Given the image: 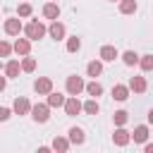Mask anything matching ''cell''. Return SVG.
<instances>
[{"label": "cell", "instance_id": "obj_1", "mask_svg": "<svg viewBox=\"0 0 153 153\" xmlns=\"http://www.w3.org/2000/svg\"><path fill=\"white\" fill-rule=\"evenodd\" d=\"M22 31L26 33V38H29V41H41V38L45 36L48 26H45L43 22H38V19H31L26 26H22Z\"/></svg>", "mask_w": 153, "mask_h": 153}, {"label": "cell", "instance_id": "obj_2", "mask_svg": "<svg viewBox=\"0 0 153 153\" xmlns=\"http://www.w3.org/2000/svg\"><path fill=\"white\" fill-rule=\"evenodd\" d=\"M29 115H31V120H33V122L43 124V122H48V120H50V105H48V103H36V105H31Z\"/></svg>", "mask_w": 153, "mask_h": 153}, {"label": "cell", "instance_id": "obj_3", "mask_svg": "<svg viewBox=\"0 0 153 153\" xmlns=\"http://www.w3.org/2000/svg\"><path fill=\"white\" fill-rule=\"evenodd\" d=\"M84 84H86V81H84L81 76L69 74V76H67V81H65V88H67V93H69V96H79V93L84 91Z\"/></svg>", "mask_w": 153, "mask_h": 153}, {"label": "cell", "instance_id": "obj_4", "mask_svg": "<svg viewBox=\"0 0 153 153\" xmlns=\"http://www.w3.org/2000/svg\"><path fill=\"white\" fill-rule=\"evenodd\" d=\"M62 108H65V112H67L69 117H76V115L81 112V100H79L76 96H69V98H65Z\"/></svg>", "mask_w": 153, "mask_h": 153}, {"label": "cell", "instance_id": "obj_5", "mask_svg": "<svg viewBox=\"0 0 153 153\" xmlns=\"http://www.w3.org/2000/svg\"><path fill=\"white\" fill-rule=\"evenodd\" d=\"M33 91H36L38 96L50 93V91H53V79H50V76H38V79L33 81Z\"/></svg>", "mask_w": 153, "mask_h": 153}, {"label": "cell", "instance_id": "obj_6", "mask_svg": "<svg viewBox=\"0 0 153 153\" xmlns=\"http://www.w3.org/2000/svg\"><path fill=\"white\" fill-rule=\"evenodd\" d=\"M22 19L19 17H10V19H5V33L7 36H19L22 33Z\"/></svg>", "mask_w": 153, "mask_h": 153}, {"label": "cell", "instance_id": "obj_7", "mask_svg": "<svg viewBox=\"0 0 153 153\" xmlns=\"http://www.w3.org/2000/svg\"><path fill=\"white\" fill-rule=\"evenodd\" d=\"M45 33H50V38H55V41H62V38L67 36V29H65V24H62V22L53 19V24L48 26V31H45Z\"/></svg>", "mask_w": 153, "mask_h": 153}, {"label": "cell", "instance_id": "obj_8", "mask_svg": "<svg viewBox=\"0 0 153 153\" xmlns=\"http://www.w3.org/2000/svg\"><path fill=\"white\" fill-rule=\"evenodd\" d=\"M29 110H31V103H29L26 96L14 98V103H12V112H14V115H29Z\"/></svg>", "mask_w": 153, "mask_h": 153}, {"label": "cell", "instance_id": "obj_9", "mask_svg": "<svg viewBox=\"0 0 153 153\" xmlns=\"http://www.w3.org/2000/svg\"><path fill=\"white\" fill-rule=\"evenodd\" d=\"M127 88H129V91H134V93H146V88H148L146 76H131V79H129V84H127Z\"/></svg>", "mask_w": 153, "mask_h": 153}, {"label": "cell", "instance_id": "obj_10", "mask_svg": "<svg viewBox=\"0 0 153 153\" xmlns=\"http://www.w3.org/2000/svg\"><path fill=\"white\" fill-rule=\"evenodd\" d=\"M131 141V136H129V131L124 129V127H117L115 131H112V143L115 146H127Z\"/></svg>", "mask_w": 153, "mask_h": 153}, {"label": "cell", "instance_id": "obj_11", "mask_svg": "<svg viewBox=\"0 0 153 153\" xmlns=\"http://www.w3.org/2000/svg\"><path fill=\"white\" fill-rule=\"evenodd\" d=\"M12 53H17V55H29V53H31V41H29V38H17V41L12 43Z\"/></svg>", "mask_w": 153, "mask_h": 153}, {"label": "cell", "instance_id": "obj_12", "mask_svg": "<svg viewBox=\"0 0 153 153\" xmlns=\"http://www.w3.org/2000/svg\"><path fill=\"white\" fill-rule=\"evenodd\" d=\"M129 136L134 139V143H143V141H148V124H139V127H134V131H129Z\"/></svg>", "mask_w": 153, "mask_h": 153}, {"label": "cell", "instance_id": "obj_13", "mask_svg": "<svg viewBox=\"0 0 153 153\" xmlns=\"http://www.w3.org/2000/svg\"><path fill=\"white\" fill-rule=\"evenodd\" d=\"M117 57H120V53H117L115 45H103L100 48V62H115Z\"/></svg>", "mask_w": 153, "mask_h": 153}, {"label": "cell", "instance_id": "obj_14", "mask_svg": "<svg viewBox=\"0 0 153 153\" xmlns=\"http://www.w3.org/2000/svg\"><path fill=\"white\" fill-rule=\"evenodd\" d=\"M43 17H45V19H60V5L53 2V0L45 2V5H43Z\"/></svg>", "mask_w": 153, "mask_h": 153}, {"label": "cell", "instance_id": "obj_15", "mask_svg": "<svg viewBox=\"0 0 153 153\" xmlns=\"http://www.w3.org/2000/svg\"><path fill=\"white\" fill-rule=\"evenodd\" d=\"M67 134H69V136H67V139H69V143H74V146H79V143H84V141H86V136H84V129H81V127H72Z\"/></svg>", "mask_w": 153, "mask_h": 153}, {"label": "cell", "instance_id": "obj_16", "mask_svg": "<svg viewBox=\"0 0 153 153\" xmlns=\"http://www.w3.org/2000/svg\"><path fill=\"white\" fill-rule=\"evenodd\" d=\"M19 72H22L19 60H10V62L5 65V76H7V79H17V76H19Z\"/></svg>", "mask_w": 153, "mask_h": 153}, {"label": "cell", "instance_id": "obj_17", "mask_svg": "<svg viewBox=\"0 0 153 153\" xmlns=\"http://www.w3.org/2000/svg\"><path fill=\"white\" fill-rule=\"evenodd\" d=\"M69 146H72V143H69V139H67V136H55V139H53V143H50V148H53V151H60V153L69 151Z\"/></svg>", "mask_w": 153, "mask_h": 153}, {"label": "cell", "instance_id": "obj_18", "mask_svg": "<svg viewBox=\"0 0 153 153\" xmlns=\"http://www.w3.org/2000/svg\"><path fill=\"white\" fill-rule=\"evenodd\" d=\"M86 74L93 76V79L100 76V74H103V62H100V60H91V62L86 65Z\"/></svg>", "mask_w": 153, "mask_h": 153}, {"label": "cell", "instance_id": "obj_19", "mask_svg": "<svg viewBox=\"0 0 153 153\" xmlns=\"http://www.w3.org/2000/svg\"><path fill=\"white\" fill-rule=\"evenodd\" d=\"M112 98L120 100V103L127 100V98H129V88H127L124 84H115V86H112Z\"/></svg>", "mask_w": 153, "mask_h": 153}, {"label": "cell", "instance_id": "obj_20", "mask_svg": "<svg viewBox=\"0 0 153 153\" xmlns=\"http://www.w3.org/2000/svg\"><path fill=\"white\" fill-rule=\"evenodd\" d=\"M98 110H100L98 98H88L86 103H81V112H86V115H98Z\"/></svg>", "mask_w": 153, "mask_h": 153}, {"label": "cell", "instance_id": "obj_21", "mask_svg": "<svg viewBox=\"0 0 153 153\" xmlns=\"http://www.w3.org/2000/svg\"><path fill=\"white\" fill-rule=\"evenodd\" d=\"M84 91H86V93H88L91 98H98V96L103 93V86H100V84H98V81L93 79V81H88V84H84Z\"/></svg>", "mask_w": 153, "mask_h": 153}, {"label": "cell", "instance_id": "obj_22", "mask_svg": "<svg viewBox=\"0 0 153 153\" xmlns=\"http://www.w3.org/2000/svg\"><path fill=\"white\" fill-rule=\"evenodd\" d=\"M117 2H120V12H122V14H134V12L139 10L136 0H117Z\"/></svg>", "mask_w": 153, "mask_h": 153}, {"label": "cell", "instance_id": "obj_23", "mask_svg": "<svg viewBox=\"0 0 153 153\" xmlns=\"http://www.w3.org/2000/svg\"><path fill=\"white\" fill-rule=\"evenodd\" d=\"M45 96H48V100H45V103H48L50 108H62V103H65V96H62V93L50 91V93H45Z\"/></svg>", "mask_w": 153, "mask_h": 153}, {"label": "cell", "instance_id": "obj_24", "mask_svg": "<svg viewBox=\"0 0 153 153\" xmlns=\"http://www.w3.org/2000/svg\"><path fill=\"white\" fill-rule=\"evenodd\" d=\"M19 67H22V72H33V69H36V57H31V55H22Z\"/></svg>", "mask_w": 153, "mask_h": 153}, {"label": "cell", "instance_id": "obj_25", "mask_svg": "<svg viewBox=\"0 0 153 153\" xmlns=\"http://www.w3.org/2000/svg\"><path fill=\"white\" fill-rule=\"evenodd\" d=\"M120 57H122V62H124L127 67H134V65L139 62V55H136L134 50H127V53H122Z\"/></svg>", "mask_w": 153, "mask_h": 153}, {"label": "cell", "instance_id": "obj_26", "mask_svg": "<svg viewBox=\"0 0 153 153\" xmlns=\"http://www.w3.org/2000/svg\"><path fill=\"white\" fill-rule=\"evenodd\" d=\"M136 65H141L143 72H151V69H153V55H148V53H146V55H139V62H136Z\"/></svg>", "mask_w": 153, "mask_h": 153}, {"label": "cell", "instance_id": "obj_27", "mask_svg": "<svg viewBox=\"0 0 153 153\" xmlns=\"http://www.w3.org/2000/svg\"><path fill=\"white\" fill-rule=\"evenodd\" d=\"M81 48V38L79 36H69L67 38V53H79Z\"/></svg>", "mask_w": 153, "mask_h": 153}, {"label": "cell", "instance_id": "obj_28", "mask_svg": "<svg viewBox=\"0 0 153 153\" xmlns=\"http://www.w3.org/2000/svg\"><path fill=\"white\" fill-rule=\"evenodd\" d=\"M112 120H115V124H117V127H124V124H127V120H129V112H127V110H117V112L112 115Z\"/></svg>", "mask_w": 153, "mask_h": 153}, {"label": "cell", "instance_id": "obj_29", "mask_svg": "<svg viewBox=\"0 0 153 153\" xmlns=\"http://www.w3.org/2000/svg\"><path fill=\"white\" fill-rule=\"evenodd\" d=\"M31 12H33V7H31L29 2H22V5L17 7V17H31Z\"/></svg>", "mask_w": 153, "mask_h": 153}, {"label": "cell", "instance_id": "obj_30", "mask_svg": "<svg viewBox=\"0 0 153 153\" xmlns=\"http://www.w3.org/2000/svg\"><path fill=\"white\" fill-rule=\"evenodd\" d=\"M12 55V43L10 41H0V57H10Z\"/></svg>", "mask_w": 153, "mask_h": 153}, {"label": "cell", "instance_id": "obj_31", "mask_svg": "<svg viewBox=\"0 0 153 153\" xmlns=\"http://www.w3.org/2000/svg\"><path fill=\"white\" fill-rule=\"evenodd\" d=\"M10 117H12V110L5 108V105H0V122H7Z\"/></svg>", "mask_w": 153, "mask_h": 153}, {"label": "cell", "instance_id": "obj_32", "mask_svg": "<svg viewBox=\"0 0 153 153\" xmlns=\"http://www.w3.org/2000/svg\"><path fill=\"white\" fill-rule=\"evenodd\" d=\"M5 86H7V76H0V93L5 91Z\"/></svg>", "mask_w": 153, "mask_h": 153}, {"label": "cell", "instance_id": "obj_33", "mask_svg": "<svg viewBox=\"0 0 153 153\" xmlns=\"http://www.w3.org/2000/svg\"><path fill=\"white\" fill-rule=\"evenodd\" d=\"M143 143H146V141H143ZM143 151H146V153H153V143H146V146H143Z\"/></svg>", "mask_w": 153, "mask_h": 153}, {"label": "cell", "instance_id": "obj_34", "mask_svg": "<svg viewBox=\"0 0 153 153\" xmlns=\"http://www.w3.org/2000/svg\"><path fill=\"white\" fill-rule=\"evenodd\" d=\"M110 2H117V0H110Z\"/></svg>", "mask_w": 153, "mask_h": 153}, {"label": "cell", "instance_id": "obj_35", "mask_svg": "<svg viewBox=\"0 0 153 153\" xmlns=\"http://www.w3.org/2000/svg\"><path fill=\"white\" fill-rule=\"evenodd\" d=\"M53 2H57V0H53Z\"/></svg>", "mask_w": 153, "mask_h": 153}]
</instances>
